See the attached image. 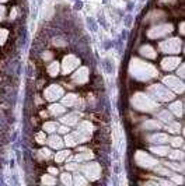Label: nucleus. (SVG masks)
<instances>
[{
    "mask_svg": "<svg viewBox=\"0 0 185 186\" xmlns=\"http://www.w3.org/2000/svg\"><path fill=\"white\" fill-rule=\"evenodd\" d=\"M132 65H130V73H132L135 77H137L139 80H147L150 77H156L157 76V70L151 67L150 65H147L144 62H139L136 59L132 60Z\"/></svg>",
    "mask_w": 185,
    "mask_h": 186,
    "instance_id": "nucleus-1",
    "label": "nucleus"
},
{
    "mask_svg": "<svg viewBox=\"0 0 185 186\" xmlns=\"http://www.w3.org/2000/svg\"><path fill=\"white\" fill-rule=\"evenodd\" d=\"M135 100L140 101V104L139 102H133V105H135L137 109L153 111V109H156V108H157V105H156L154 102H151V101L149 100V97L143 95V94H136V95H135Z\"/></svg>",
    "mask_w": 185,
    "mask_h": 186,
    "instance_id": "nucleus-2",
    "label": "nucleus"
},
{
    "mask_svg": "<svg viewBox=\"0 0 185 186\" xmlns=\"http://www.w3.org/2000/svg\"><path fill=\"white\" fill-rule=\"evenodd\" d=\"M149 91L153 94V97H157L161 101H170L174 98V95L168 90H165L163 86H160V84H157V86H154V87H149Z\"/></svg>",
    "mask_w": 185,
    "mask_h": 186,
    "instance_id": "nucleus-3",
    "label": "nucleus"
},
{
    "mask_svg": "<svg viewBox=\"0 0 185 186\" xmlns=\"http://www.w3.org/2000/svg\"><path fill=\"white\" fill-rule=\"evenodd\" d=\"M136 162L139 164L140 167H144V168H150V167H154L157 164V161L154 158H151L149 154L143 151H137L136 154Z\"/></svg>",
    "mask_w": 185,
    "mask_h": 186,
    "instance_id": "nucleus-4",
    "label": "nucleus"
},
{
    "mask_svg": "<svg viewBox=\"0 0 185 186\" xmlns=\"http://www.w3.org/2000/svg\"><path fill=\"white\" fill-rule=\"evenodd\" d=\"M180 45H181V42L180 39H168L165 42H161L160 44V48L161 51H164V53H177L180 49Z\"/></svg>",
    "mask_w": 185,
    "mask_h": 186,
    "instance_id": "nucleus-5",
    "label": "nucleus"
},
{
    "mask_svg": "<svg viewBox=\"0 0 185 186\" xmlns=\"http://www.w3.org/2000/svg\"><path fill=\"white\" fill-rule=\"evenodd\" d=\"M164 84L165 86H168L170 88H173V90L178 91V93H182L184 91V87H182V83L180 81L177 77H173V76H167L164 79Z\"/></svg>",
    "mask_w": 185,
    "mask_h": 186,
    "instance_id": "nucleus-6",
    "label": "nucleus"
},
{
    "mask_svg": "<svg viewBox=\"0 0 185 186\" xmlns=\"http://www.w3.org/2000/svg\"><path fill=\"white\" fill-rule=\"evenodd\" d=\"M79 65V59L74 58V56L69 55L63 59V73H69Z\"/></svg>",
    "mask_w": 185,
    "mask_h": 186,
    "instance_id": "nucleus-7",
    "label": "nucleus"
},
{
    "mask_svg": "<svg viewBox=\"0 0 185 186\" xmlns=\"http://www.w3.org/2000/svg\"><path fill=\"white\" fill-rule=\"evenodd\" d=\"M62 94H63V90L60 88V87H58V86L49 87L48 90L45 91L46 100H49V101H55V100H58L59 97H62Z\"/></svg>",
    "mask_w": 185,
    "mask_h": 186,
    "instance_id": "nucleus-8",
    "label": "nucleus"
},
{
    "mask_svg": "<svg viewBox=\"0 0 185 186\" xmlns=\"http://www.w3.org/2000/svg\"><path fill=\"white\" fill-rule=\"evenodd\" d=\"M83 171L87 174L90 179H97L100 176V167L97 164H90V165L83 167Z\"/></svg>",
    "mask_w": 185,
    "mask_h": 186,
    "instance_id": "nucleus-9",
    "label": "nucleus"
},
{
    "mask_svg": "<svg viewBox=\"0 0 185 186\" xmlns=\"http://www.w3.org/2000/svg\"><path fill=\"white\" fill-rule=\"evenodd\" d=\"M171 28H173L171 25H160L157 28H153V31H149V37L150 38H157L161 34H167V32L173 31Z\"/></svg>",
    "mask_w": 185,
    "mask_h": 186,
    "instance_id": "nucleus-10",
    "label": "nucleus"
},
{
    "mask_svg": "<svg viewBox=\"0 0 185 186\" xmlns=\"http://www.w3.org/2000/svg\"><path fill=\"white\" fill-rule=\"evenodd\" d=\"M180 65V59L177 58H165L163 62H161V66L164 70H173L177 69V66Z\"/></svg>",
    "mask_w": 185,
    "mask_h": 186,
    "instance_id": "nucleus-11",
    "label": "nucleus"
},
{
    "mask_svg": "<svg viewBox=\"0 0 185 186\" xmlns=\"http://www.w3.org/2000/svg\"><path fill=\"white\" fill-rule=\"evenodd\" d=\"M87 79H88V70L86 69V67H81V69L73 76V80L76 81V83H79V84L86 83Z\"/></svg>",
    "mask_w": 185,
    "mask_h": 186,
    "instance_id": "nucleus-12",
    "label": "nucleus"
},
{
    "mask_svg": "<svg viewBox=\"0 0 185 186\" xmlns=\"http://www.w3.org/2000/svg\"><path fill=\"white\" fill-rule=\"evenodd\" d=\"M48 143L49 146L52 148H62L63 147V141L60 137H58V136H51V137L48 139Z\"/></svg>",
    "mask_w": 185,
    "mask_h": 186,
    "instance_id": "nucleus-13",
    "label": "nucleus"
},
{
    "mask_svg": "<svg viewBox=\"0 0 185 186\" xmlns=\"http://www.w3.org/2000/svg\"><path fill=\"white\" fill-rule=\"evenodd\" d=\"M170 111H171L173 114L177 115V116H182V114H184V109H182V104L180 102V101H177V102L171 104Z\"/></svg>",
    "mask_w": 185,
    "mask_h": 186,
    "instance_id": "nucleus-14",
    "label": "nucleus"
},
{
    "mask_svg": "<svg viewBox=\"0 0 185 186\" xmlns=\"http://www.w3.org/2000/svg\"><path fill=\"white\" fill-rule=\"evenodd\" d=\"M77 119H79V114H69L62 118V122L66 125H76Z\"/></svg>",
    "mask_w": 185,
    "mask_h": 186,
    "instance_id": "nucleus-15",
    "label": "nucleus"
},
{
    "mask_svg": "<svg viewBox=\"0 0 185 186\" xmlns=\"http://www.w3.org/2000/svg\"><path fill=\"white\" fill-rule=\"evenodd\" d=\"M77 97L74 94H69V95L63 97V105L65 107H72V105H76Z\"/></svg>",
    "mask_w": 185,
    "mask_h": 186,
    "instance_id": "nucleus-16",
    "label": "nucleus"
},
{
    "mask_svg": "<svg viewBox=\"0 0 185 186\" xmlns=\"http://www.w3.org/2000/svg\"><path fill=\"white\" fill-rule=\"evenodd\" d=\"M140 53L147 56V58H150V59L156 58V52H154V49L151 48V46H143V48L140 49Z\"/></svg>",
    "mask_w": 185,
    "mask_h": 186,
    "instance_id": "nucleus-17",
    "label": "nucleus"
},
{
    "mask_svg": "<svg viewBox=\"0 0 185 186\" xmlns=\"http://www.w3.org/2000/svg\"><path fill=\"white\" fill-rule=\"evenodd\" d=\"M149 140L153 141V143H165V141H168V136L167 135H153L149 137Z\"/></svg>",
    "mask_w": 185,
    "mask_h": 186,
    "instance_id": "nucleus-18",
    "label": "nucleus"
},
{
    "mask_svg": "<svg viewBox=\"0 0 185 186\" xmlns=\"http://www.w3.org/2000/svg\"><path fill=\"white\" fill-rule=\"evenodd\" d=\"M65 112V108L62 105H51L49 107V114L51 115H62Z\"/></svg>",
    "mask_w": 185,
    "mask_h": 186,
    "instance_id": "nucleus-19",
    "label": "nucleus"
},
{
    "mask_svg": "<svg viewBox=\"0 0 185 186\" xmlns=\"http://www.w3.org/2000/svg\"><path fill=\"white\" fill-rule=\"evenodd\" d=\"M48 73L51 76H58V73H59V63L53 62L52 65L48 67Z\"/></svg>",
    "mask_w": 185,
    "mask_h": 186,
    "instance_id": "nucleus-20",
    "label": "nucleus"
},
{
    "mask_svg": "<svg viewBox=\"0 0 185 186\" xmlns=\"http://www.w3.org/2000/svg\"><path fill=\"white\" fill-rule=\"evenodd\" d=\"M151 151H153L154 154H158V155H165V154H168V148L165 147V146H161V147H153Z\"/></svg>",
    "mask_w": 185,
    "mask_h": 186,
    "instance_id": "nucleus-21",
    "label": "nucleus"
},
{
    "mask_svg": "<svg viewBox=\"0 0 185 186\" xmlns=\"http://www.w3.org/2000/svg\"><path fill=\"white\" fill-rule=\"evenodd\" d=\"M144 128L146 129H160L161 123L160 122H156V121H147L146 123H144Z\"/></svg>",
    "mask_w": 185,
    "mask_h": 186,
    "instance_id": "nucleus-22",
    "label": "nucleus"
},
{
    "mask_svg": "<svg viewBox=\"0 0 185 186\" xmlns=\"http://www.w3.org/2000/svg\"><path fill=\"white\" fill-rule=\"evenodd\" d=\"M158 118H160L161 121H164V122H167V123H170V122L173 121L171 119V114H170V112H165V111H163V112H160V114H158Z\"/></svg>",
    "mask_w": 185,
    "mask_h": 186,
    "instance_id": "nucleus-23",
    "label": "nucleus"
},
{
    "mask_svg": "<svg viewBox=\"0 0 185 186\" xmlns=\"http://www.w3.org/2000/svg\"><path fill=\"white\" fill-rule=\"evenodd\" d=\"M56 129H58V126H56V123L55 122H46L45 125H44V130H46V132H55Z\"/></svg>",
    "mask_w": 185,
    "mask_h": 186,
    "instance_id": "nucleus-24",
    "label": "nucleus"
},
{
    "mask_svg": "<svg viewBox=\"0 0 185 186\" xmlns=\"http://www.w3.org/2000/svg\"><path fill=\"white\" fill-rule=\"evenodd\" d=\"M67 157H69V151H60V153H58V154H56L55 160L58 162H62L63 160H66Z\"/></svg>",
    "mask_w": 185,
    "mask_h": 186,
    "instance_id": "nucleus-25",
    "label": "nucleus"
},
{
    "mask_svg": "<svg viewBox=\"0 0 185 186\" xmlns=\"http://www.w3.org/2000/svg\"><path fill=\"white\" fill-rule=\"evenodd\" d=\"M178 128H180V126H178V123H177V122H170V125H168V126H167V128H165V129H167V130L168 132H171V133H175V132H178Z\"/></svg>",
    "mask_w": 185,
    "mask_h": 186,
    "instance_id": "nucleus-26",
    "label": "nucleus"
},
{
    "mask_svg": "<svg viewBox=\"0 0 185 186\" xmlns=\"http://www.w3.org/2000/svg\"><path fill=\"white\" fill-rule=\"evenodd\" d=\"M7 37H9V31L4 30V28H2V30H0V45H3L4 42H6Z\"/></svg>",
    "mask_w": 185,
    "mask_h": 186,
    "instance_id": "nucleus-27",
    "label": "nucleus"
},
{
    "mask_svg": "<svg viewBox=\"0 0 185 186\" xmlns=\"http://www.w3.org/2000/svg\"><path fill=\"white\" fill-rule=\"evenodd\" d=\"M42 183H45V185H55V178H53V176H49V175H45L42 178Z\"/></svg>",
    "mask_w": 185,
    "mask_h": 186,
    "instance_id": "nucleus-28",
    "label": "nucleus"
},
{
    "mask_svg": "<svg viewBox=\"0 0 185 186\" xmlns=\"http://www.w3.org/2000/svg\"><path fill=\"white\" fill-rule=\"evenodd\" d=\"M182 157H184V154L181 151H178V150H174L170 154V158H173V160H182Z\"/></svg>",
    "mask_w": 185,
    "mask_h": 186,
    "instance_id": "nucleus-29",
    "label": "nucleus"
},
{
    "mask_svg": "<svg viewBox=\"0 0 185 186\" xmlns=\"http://www.w3.org/2000/svg\"><path fill=\"white\" fill-rule=\"evenodd\" d=\"M156 172L161 174V175H171V172H170L168 169H165V165H164V168H163V167H157V168H156Z\"/></svg>",
    "mask_w": 185,
    "mask_h": 186,
    "instance_id": "nucleus-30",
    "label": "nucleus"
},
{
    "mask_svg": "<svg viewBox=\"0 0 185 186\" xmlns=\"http://www.w3.org/2000/svg\"><path fill=\"white\" fill-rule=\"evenodd\" d=\"M62 182L66 183V185H72V178H70L69 174H63L62 175Z\"/></svg>",
    "mask_w": 185,
    "mask_h": 186,
    "instance_id": "nucleus-31",
    "label": "nucleus"
},
{
    "mask_svg": "<svg viewBox=\"0 0 185 186\" xmlns=\"http://www.w3.org/2000/svg\"><path fill=\"white\" fill-rule=\"evenodd\" d=\"M171 143L174 147H178V146H182V139L181 137H174L171 139Z\"/></svg>",
    "mask_w": 185,
    "mask_h": 186,
    "instance_id": "nucleus-32",
    "label": "nucleus"
},
{
    "mask_svg": "<svg viewBox=\"0 0 185 186\" xmlns=\"http://www.w3.org/2000/svg\"><path fill=\"white\" fill-rule=\"evenodd\" d=\"M74 183H79V185H84V183H87V181L83 179L80 175H76L74 176Z\"/></svg>",
    "mask_w": 185,
    "mask_h": 186,
    "instance_id": "nucleus-33",
    "label": "nucleus"
},
{
    "mask_svg": "<svg viewBox=\"0 0 185 186\" xmlns=\"http://www.w3.org/2000/svg\"><path fill=\"white\" fill-rule=\"evenodd\" d=\"M39 153H41L39 155H41L42 158H49V157H51V151H49V150H46V148H45V150H41Z\"/></svg>",
    "mask_w": 185,
    "mask_h": 186,
    "instance_id": "nucleus-34",
    "label": "nucleus"
},
{
    "mask_svg": "<svg viewBox=\"0 0 185 186\" xmlns=\"http://www.w3.org/2000/svg\"><path fill=\"white\" fill-rule=\"evenodd\" d=\"M37 141L41 143V144H44V143H45V135H44V133H38V135H37Z\"/></svg>",
    "mask_w": 185,
    "mask_h": 186,
    "instance_id": "nucleus-35",
    "label": "nucleus"
},
{
    "mask_svg": "<svg viewBox=\"0 0 185 186\" xmlns=\"http://www.w3.org/2000/svg\"><path fill=\"white\" fill-rule=\"evenodd\" d=\"M165 164H167V167H170V168H173V169L182 171V165H175V164H173V162H165Z\"/></svg>",
    "mask_w": 185,
    "mask_h": 186,
    "instance_id": "nucleus-36",
    "label": "nucleus"
},
{
    "mask_svg": "<svg viewBox=\"0 0 185 186\" xmlns=\"http://www.w3.org/2000/svg\"><path fill=\"white\" fill-rule=\"evenodd\" d=\"M87 158H93V154H86V155H77L76 160L81 161V160H87Z\"/></svg>",
    "mask_w": 185,
    "mask_h": 186,
    "instance_id": "nucleus-37",
    "label": "nucleus"
},
{
    "mask_svg": "<svg viewBox=\"0 0 185 186\" xmlns=\"http://www.w3.org/2000/svg\"><path fill=\"white\" fill-rule=\"evenodd\" d=\"M173 181H174V182H177V183H182V182H184V179H182L181 176H173Z\"/></svg>",
    "mask_w": 185,
    "mask_h": 186,
    "instance_id": "nucleus-38",
    "label": "nucleus"
},
{
    "mask_svg": "<svg viewBox=\"0 0 185 186\" xmlns=\"http://www.w3.org/2000/svg\"><path fill=\"white\" fill-rule=\"evenodd\" d=\"M58 130H59L60 133H69V128H67V126H62V128H59Z\"/></svg>",
    "mask_w": 185,
    "mask_h": 186,
    "instance_id": "nucleus-39",
    "label": "nucleus"
},
{
    "mask_svg": "<svg viewBox=\"0 0 185 186\" xmlns=\"http://www.w3.org/2000/svg\"><path fill=\"white\" fill-rule=\"evenodd\" d=\"M66 168L67 169H76L77 165H74V164H69V165H66Z\"/></svg>",
    "mask_w": 185,
    "mask_h": 186,
    "instance_id": "nucleus-40",
    "label": "nucleus"
},
{
    "mask_svg": "<svg viewBox=\"0 0 185 186\" xmlns=\"http://www.w3.org/2000/svg\"><path fill=\"white\" fill-rule=\"evenodd\" d=\"M49 172L53 174V175H56V174H58V169L56 168H49Z\"/></svg>",
    "mask_w": 185,
    "mask_h": 186,
    "instance_id": "nucleus-41",
    "label": "nucleus"
},
{
    "mask_svg": "<svg viewBox=\"0 0 185 186\" xmlns=\"http://www.w3.org/2000/svg\"><path fill=\"white\" fill-rule=\"evenodd\" d=\"M180 77H184V66H181V69H180Z\"/></svg>",
    "mask_w": 185,
    "mask_h": 186,
    "instance_id": "nucleus-42",
    "label": "nucleus"
},
{
    "mask_svg": "<svg viewBox=\"0 0 185 186\" xmlns=\"http://www.w3.org/2000/svg\"><path fill=\"white\" fill-rule=\"evenodd\" d=\"M3 14H4V9L3 7H0V20H2V17H3Z\"/></svg>",
    "mask_w": 185,
    "mask_h": 186,
    "instance_id": "nucleus-43",
    "label": "nucleus"
},
{
    "mask_svg": "<svg viewBox=\"0 0 185 186\" xmlns=\"http://www.w3.org/2000/svg\"><path fill=\"white\" fill-rule=\"evenodd\" d=\"M51 58V53H45V55H44V59H49Z\"/></svg>",
    "mask_w": 185,
    "mask_h": 186,
    "instance_id": "nucleus-44",
    "label": "nucleus"
},
{
    "mask_svg": "<svg viewBox=\"0 0 185 186\" xmlns=\"http://www.w3.org/2000/svg\"><path fill=\"white\" fill-rule=\"evenodd\" d=\"M0 2H4V0H0Z\"/></svg>",
    "mask_w": 185,
    "mask_h": 186,
    "instance_id": "nucleus-45",
    "label": "nucleus"
}]
</instances>
